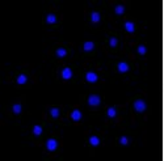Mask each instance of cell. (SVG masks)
<instances>
[{
  "label": "cell",
  "mask_w": 164,
  "mask_h": 161,
  "mask_svg": "<svg viewBox=\"0 0 164 161\" xmlns=\"http://www.w3.org/2000/svg\"><path fill=\"white\" fill-rule=\"evenodd\" d=\"M100 102H101V100H100V97L97 96V94H92V96L88 97V104H89V106H99Z\"/></svg>",
  "instance_id": "obj_3"
},
{
  "label": "cell",
  "mask_w": 164,
  "mask_h": 161,
  "mask_svg": "<svg viewBox=\"0 0 164 161\" xmlns=\"http://www.w3.org/2000/svg\"><path fill=\"white\" fill-rule=\"evenodd\" d=\"M89 144L92 145V147H97V145L100 144V139L97 138V136H91L89 138Z\"/></svg>",
  "instance_id": "obj_11"
},
{
  "label": "cell",
  "mask_w": 164,
  "mask_h": 161,
  "mask_svg": "<svg viewBox=\"0 0 164 161\" xmlns=\"http://www.w3.org/2000/svg\"><path fill=\"white\" fill-rule=\"evenodd\" d=\"M46 23L47 24H55L57 23V16L53 14V13L47 14V16H46Z\"/></svg>",
  "instance_id": "obj_10"
},
{
  "label": "cell",
  "mask_w": 164,
  "mask_h": 161,
  "mask_svg": "<svg viewBox=\"0 0 164 161\" xmlns=\"http://www.w3.org/2000/svg\"><path fill=\"white\" fill-rule=\"evenodd\" d=\"M106 114H108L109 118H114V117L117 115V109H116V107H109L108 111H106Z\"/></svg>",
  "instance_id": "obj_13"
},
{
  "label": "cell",
  "mask_w": 164,
  "mask_h": 161,
  "mask_svg": "<svg viewBox=\"0 0 164 161\" xmlns=\"http://www.w3.org/2000/svg\"><path fill=\"white\" fill-rule=\"evenodd\" d=\"M117 68H118V72H121V74H126L127 71H129V64H127L126 62H119L118 65H117Z\"/></svg>",
  "instance_id": "obj_6"
},
{
  "label": "cell",
  "mask_w": 164,
  "mask_h": 161,
  "mask_svg": "<svg viewBox=\"0 0 164 161\" xmlns=\"http://www.w3.org/2000/svg\"><path fill=\"white\" fill-rule=\"evenodd\" d=\"M114 12H116V14H122L125 12V7L124 5H117L116 8H114Z\"/></svg>",
  "instance_id": "obj_20"
},
{
  "label": "cell",
  "mask_w": 164,
  "mask_h": 161,
  "mask_svg": "<svg viewBox=\"0 0 164 161\" xmlns=\"http://www.w3.org/2000/svg\"><path fill=\"white\" fill-rule=\"evenodd\" d=\"M26 81H28V77H26L25 75H20V76L17 77V84L23 85V84H25Z\"/></svg>",
  "instance_id": "obj_18"
},
{
  "label": "cell",
  "mask_w": 164,
  "mask_h": 161,
  "mask_svg": "<svg viewBox=\"0 0 164 161\" xmlns=\"http://www.w3.org/2000/svg\"><path fill=\"white\" fill-rule=\"evenodd\" d=\"M60 76H62V79H65V80H70L71 77H72V71H71V68L65 67L62 70V72H60Z\"/></svg>",
  "instance_id": "obj_5"
},
{
  "label": "cell",
  "mask_w": 164,
  "mask_h": 161,
  "mask_svg": "<svg viewBox=\"0 0 164 161\" xmlns=\"http://www.w3.org/2000/svg\"><path fill=\"white\" fill-rule=\"evenodd\" d=\"M91 21L93 24H97L100 21V13L99 12H92V14H91Z\"/></svg>",
  "instance_id": "obj_12"
},
{
  "label": "cell",
  "mask_w": 164,
  "mask_h": 161,
  "mask_svg": "<svg viewBox=\"0 0 164 161\" xmlns=\"http://www.w3.org/2000/svg\"><path fill=\"white\" fill-rule=\"evenodd\" d=\"M59 109H58V107H51L50 109V115L53 117V118H58V117H59Z\"/></svg>",
  "instance_id": "obj_16"
},
{
  "label": "cell",
  "mask_w": 164,
  "mask_h": 161,
  "mask_svg": "<svg viewBox=\"0 0 164 161\" xmlns=\"http://www.w3.org/2000/svg\"><path fill=\"white\" fill-rule=\"evenodd\" d=\"M117 43H118V40H117L116 37H112L110 40H109V45H110V47H116Z\"/></svg>",
  "instance_id": "obj_22"
},
{
  "label": "cell",
  "mask_w": 164,
  "mask_h": 161,
  "mask_svg": "<svg viewBox=\"0 0 164 161\" xmlns=\"http://www.w3.org/2000/svg\"><path fill=\"white\" fill-rule=\"evenodd\" d=\"M137 51H138V54H141V55H144V54L147 53V47H146V46H143V45H141V46H138Z\"/></svg>",
  "instance_id": "obj_19"
},
{
  "label": "cell",
  "mask_w": 164,
  "mask_h": 161,
  "mask_svg": "<svg viewBox=\"0 0 164 161\" xmlns=\"http://www.w3.org/2000/svg\"><path fill=\"white\" fill-rule=\"evenodd\" d=\"M125 29H126V31H129V33H134L135 26H134V24L131 23V21H126V23H125Z\"/></svg>",
  "instance_id": "obj_9"
},
{
  "label": "cell",
  "mask_w": 164,
  "mask_h": 161,
  "mask_svg": "<svg viewBox=\"0 0 164 161\" xmlns=\"http://www.w3.org/2000/svg\"><path fill=\"white\" fill-rule=\"evenodd\" d=\"M71 119L75 122L80 121V119H82V113H80V110H78V109L72 110V113H71Z\"/></svg>",
  "instance_id": "obj_7"
},
{
  "label": "cell",
  "mask_w": 164,
  "mask_h": 161,
  "mask_svg": "<svg viewBox=\"0 0 164 161\" xmlns=\"http://www.w3.org/2000/svg\"><path fill=\"white\" fill-rule=\"evenodd\" d=\"M85 80L88 83H91V84H93V83H96L99 80V76L95 74L93 71H88L87 74H85Z\"/></svg>",
  "instance_id": "obj_2"
},
{
  "label": "cell",
  "mask_w": 164,
  "mask_h": 161,
  "mask_svg": "<svg viewBox=\"0 0 164 161\" xmlns=\"http://www.w3.org/2000/svg\"><path fill=\"white\" fill-rule=\"evenodd\" d=\"M95 48V43L91 42V41H88V42H85L84 45H83V50L85 51V53H89V51H92Z\"/></svg>",
  "instance_id": "obj_8"
},
{
  "label": "cell",
  "mask_w": 164,
  "mask_h": 161,
  "mask_svg": "<svg viewBox=\"0 0 164 161\" xmlns=\"http://www.w3.org/2000/svg\"><path fill=\"white\" fill-rule=\"evenodd\" d=\"M55 54H57L58 58H65L66 55H67V50H66V48H63V47H60V48H58Z\"/></svg>",
  "instance_id": "obj_14"
},
{
  "label": "cell",
  "mask_w": 164,
  "mask_h": 161,
  "mask_svg": "<svg viewBox=\"0 0 164 161\" xmlns=\"http://www.w3.org/2000/svg\"><path fill=\"white\" fill-rule=\"evenodd\" d=\"M146 109H147V104H146L143 100H137V101L134 102V110H135L137 113H143Z\"/></svg>",
  "instance_id": "obj_1"
},
{
  "label": "cell",
  "mask_w": 164,
  "mask_h": 161,
  "mask_svg": "<svg viewBox=\"0 0 164 161\" xmlns=\"http://www.w3.org/2000/svg\"><path fill=\"white\" fill-rule=\"evenodd\" d=\"M12 110H13V113L16 114V115H19V114L21 113V110H23V106H21L20 104H14L13 107H12Z\"/></svg>",
  "instance_id": "obj_15"
},
{
  "label": "cell",
  "mask_w": 164,
  "mask_h": 161,
  "mask_svg": "<svg viewBox=\"0 0 164 161\" xmlns=\"http://www.w3.org/2000/svg\"><path fill=\"white\" fill-rule=\"evenodd\" d=\"M33 134L36 136H40L41 134H42V127H41V126H38V124H36V126L33 127Z\"/></svg>",
  "instance_id": "obj_17"
},
{
  "label": "cell",
  "mask_w": 164,
  "mask_h": 161,
  "mask_svg": "<svg viewBox=\"0 0 164 161\" xmlns=\"http://www.w3.org/2000/svg\"><path fill=\"white\" fill-rule=\"evenodd\" d=\"M46 148H47L50 152H54V151L58 148V141L55 140V139H49V140L46 141Z\"/></svg>",
  "instance_id": "obj_4"
},
{
  "label": "cell",
  "mask_w": 164,
  "mask_h": 161,
  "mask_svg": "<svg viewBox=\"0 0 164 161\" xmlns=\"http://www.w3.org/2000/svg\"><path fill=\"white\" fill-rule=\"evenodd\" d=\"M119 144L124 145V147H126V145H129V139L126 138V136H122L121 139H119Z\"/></svg>",
  "instance_id": "obj_21"
}]
</instances>
